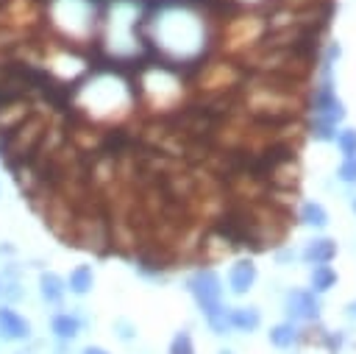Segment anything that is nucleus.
<instances>
[{
  "label": "nucleus",
  "instance_id": "obj_18",
  "mask_svg": "<svg viewBox=\"0 0 356 354\" xmlns=\"http://www.w3.org/2000/svg\"><path fill=\"white\" fill-rule=\"evenodd\" d=\"M0 295H3V282H0Z\"/></svg>",
  "mask_w": 356,
  "mask_h": 354
},
{
  "label": "nucleus",
  "instance_id": "obj_21",
  "mask_svg": "<svg viewBox=\"0 0 356 354\" xmlns=\"http://www.w3.org/2000/svg\"><path fill=\"white\" fill-rule=\"evenodd\" d=\"M353 209H356V203H353Z\"/></svg>",
  "mask_w": 356,
  "mask_h": 354
},
{
  "label": "nucleus",
  "instance_id": "obj_7",
  "mask_svg": "<svg viewBox=\"0 0 356 354\" xmlns=\"http://www.w3.org/2000/svg\"><path fill=\"white\" fill-rule=\"evenodd\" d=\"M231 290L234 293H248L250 290V284L256 282V265L253 262H236L234 268H231Z\"/></svg>",
  "mask_w": 356,
  "mask_h": 354
},
{
  "label": "nucleus",
  "instance_id": "obj_5",
  "mask_svg": "<svg viewBox=\"0 0 356 354\" xmlns=\"http://www.w3.org/2000/svg\"><path fill=\"white\" fill-rule=\"evenodd\" d=\"M50 332H53V337L70 343V340H75L81 334V318L75 312H56L50 318Z\"/></svg>",
  "mask_w": 356,
  "mask_h": 354
},
{
  "label": "nucleus",
  "instance_id": "obj_2",
  "mask_svg": "<svg viewBox=\"0 0 356 354\" xmlns=\"http://www.w3.org/2000/svg\"><path fill=\"white\" fill-rule=\"evenodd\" d=\"M189 293L195 295V301L200 304V309H211V307H220V295H222V284H220V276L214 270H197L189 282H186Z\"/></svg>",
  "mask_w": 356,
  "mask_h": 354
},
{
  "label": "nucleus",
  "instance_id": "obj_14",
  "mask_svg": "<svg viewBox=\"0 0 356 354\" xmlns=\"http://www.w3.org/2000/svg\"><path fill=\"white\" fill-rule=\"evenodd\" d=\"M170 354H192V337H189V332H178L172 337Z\"/></svg>",
  "mask_w": 356,
  "mask_h": 354
},
{
  "label": "nucleus",
  "instance_id": "obj_17",
  "mask_svg": "<svg viewBox=\"0 0 356 354\" xmlns=\"http://www.w3.org/2000/svg\"><path fill=\"white\" fill-rule=\"evenodd\" d=\"M350 312H353V315H356V301H353V304H350Z\"/></svg>",
  "mask_w": 356,
  "mask_h": 354
},
{
  "label": "nucleus",
  "instance_id": "obj_9",
  "mask_svg": "<svg viewBox=\"0 0 356 354\" xmlns=\"http://www.w3.org/2000/svg\"><path fill=\"white\" fill-rule=\"evenodd\" d=\"M228 323H231V326H236V329H242V332H250V329H256V326H259V312H256V309H250V307L231 309V312H228Z\"/></svg>",
  "mask_w": 356,
  "mask_h": 354
},
{
  "label": "nucleus",
  "instance_id": "obj_6",
  "mask_svg": "<svg viewBox=\"0 0 356 354\" xmlns=\"http://www.w3.org/2000/svg\"><path fill=\"white\" fill-rule=\"evenodd\" d=\"M64 282H67V290L72 295H86L92 290V284H95V273H92L89 265H78V268L70 270V276Z\"/></svg>",
  "mask_w": 356,
  "mask_h": 354
},
{
  "label": "nucleus",
  "instance_id": "obj_10",
  "mask_svg": "<svg viewBox=\"0 0 356 354\" xmlns=\"http://www.w3.org/2000/svg\"><path fill=\"white\" fill-rule=\"evenodd\" d=\"M300 217H303V223H309V226H317V229H323V226L328 223V215H325V209H323L320 203H314V201L303 203V209H300Z\"/></svg>",
  "mask_w": 356,
  "mask_h": 354
},
{
  "label": "nucleus",
  "instance_id": "obj_12",
  "mask_svg": "<svg viewBox=\"0 0 356 354\" xmlns=\"http://www.w3.org/2000/svg\"><path fill=\"white\" fill-rule=\"evenodd\" d=\"M295 326L292 323H278L273 332H270V340H273V346H278V348H286V346H292L295 343Z\"/></svg>",
  "mask_w": 356,
  "mask_h": 354
},
{
  "label": "nucleus",
  "instance_id": "obj_15",
  "mask_svg": "<svg viewBox=\"0 0 356 354\" xmlns=\"http://www.w3.org/2000/svg\"><path fill=\"white\" fill-rule=\"evenodd\" d=\"M339 178H342V181H356V156L348 159V162L339 167Z\"/></svg>",
  "mask_w": 356,
  "mask_h": 354
},
{
  "label": "nucleus",
  "instance_id": "obj_13",
  "mask_svg": "<svg viewBox=\"0 0 356 354\" xmlns=\"http://www.w3.org/2000/svg\"><path fill=\"white\" fill-rule=\"evenodd\" d=\"M337 145L342 148V153H345L348 159H353V156H356V131H353V128L339 131V134H337Z\"/></svg>",
  "mask_w": 356,
  "mask_h": 354
},
{
  "label": "nucleus",
  "instance_id": "obj_8",
  "mask_svg": "<svg viewBox=\"0 0 356 354\" xmlns=\"http://www.w3.org/2000/svg\"><path fill=\"white\" fill-rule=\"evenodd\" d=\"M334 254H337V245L331 240H314V243L306 245L303 259L306 262H314V265H328L334 259Z\"/></svg>",
  "mask_w": 356,
  "mask_h": 354
},
{
  "label": "nucleus",
  "instance_id": "obj_11",
  "mask_svg": "<svg viewBox=\"0 0 356 354\" xmlns=\"http://www.w3.org/2000/svg\"><path fill=\"white\" fill-rule=\"evenodd\" d=\"M334 282H337V273L331 270V265H314V270H312V287L317 293L328 290Z\"/></svg>",
  "mask_w": 356,
  "mask_h": 354
},
{
  "label": "nucleus",
  "instance_id": "obj_20",
  "mask_svg": "<svg viewBox=\"0 0 356 354\" xmlns=\"http://www.w3.org/2000/svg\"><path fill=\"white\" fill-rule=\"evenodd\" d=\"M17 354H28V351H17Z\"/></svg>",
  "mask_w": 356,
  "mask_h": 354
},
{
  "label": "nucleus",
  "instance_id": "obj_19",
  "mask_svg": "<svg viewBox=\"0 0 356 354\" xmlns=\"http://www.w3.org/2000/svg\"><path fill=\"white\" fill-rule=\"evenodd\" d=\"M220 354H231V351H220Z\"/></svg>",
  "mask_w": 356,
  "mask_h": 354
},
{
  "label": "nucleus",
  "instance_id": "obj_3",
  "mask_svg": "<svg viewBox=\"0 0 356 354\" xmlns=\"http://www.w3.org/2000/svg\"><path fill=\"white\" fill-rule=\"evenodd\" d=\"M39 295H42L44 304L58 307L64 301V295H67V282L56 270H42L39 273Z\"/></svg>",
  "mask_w": 356,
  "mask_h": 354
},
{
  "label": "nucleus",
  "instance_id": "obj_1",
  "mask_svg": "<svg viewBox=\"0 0 356 354\" xmlns=\"http://www.w3.org/2000/svg\"><path fill=\"white\" fill-rule=\"evenodd\" d=\"M33 337V323L14 309V304H0V340L3 343H28Z\"/></svg>",
  "mask_w": 356,
  "mask_h": 354
},
{
  "label": "nucleus",
  "instance_id": "obj_16",
  "mask_svg": "<svg viewBox=\"0 0 356 354\" xmlns=\"http://www.w3.org/2000/svg\"><path fill=\"white\" fill-rule=\"evenodd\" d=\"M81 354H108V351H106V348H100V346H86Z\"/></svg>",
  "mask_w": 356,
  "mask_h": 354
},
{
  "label": "nucleus",
  "instance_id": "obj_4",
  "mask_svg": "<svg viewBox=\"0 0 356 354\" xmlns=\"http://www.w3.org/2000/svg\"><path fill=\"white\" fill-rule=\"evenodd\" d=\"M286 309H289L292 318H303V321H312V318H317V312H320L314 295L306 293V290H292V293L286 295Z\"/></svg>",
  "mask_w": 356,
  "mask_h": 354
}]
</instances>
